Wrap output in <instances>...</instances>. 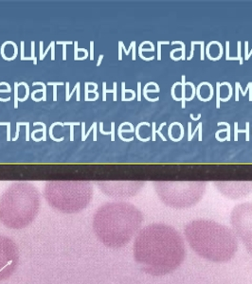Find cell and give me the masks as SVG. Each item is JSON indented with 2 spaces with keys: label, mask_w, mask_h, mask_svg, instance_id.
I'll return each instance as SVG.
<instances>
[{
  "label": "cell",
  "mask_w": 252,
  "mask_h": 284,
  "mask_svg": "<svg viewBox=\"0 0 252 284\" xmlns=\"http://www.w3.org/2000/svg\"><path fill=\"white\" fill-rule=\"evenodd\" d=\"M65 82H48V85L53 86V92H52V96H53V101H57V86L58 85H64Z\"/></svg>",
  "instance_id": "17"
},
{
  "label": "cell",
  "mask_w": 252,
  "mask_h": 284,
  "mask_svg": "<svg viewBox=\"0 0 252 284\" xmlns=\"http://www.w3.org/2000/svg\"><path fill=\"white\" fill-rule=\"evenodd\" d=\"M37 125H41L42 129H43V137H42V140L43 141H46V125L44 122H34L33 126H37Z\"/></svg>",
  "instance_id": "31"
},
{
  "label": "cell",
  "mask_w": 252,
  "mask_h": 284,
  "mask_svg": "<svg viewBox=\"0 0 252 284\" xmlns=\"http://www.w3.org/2000/svg\"><path fill=\"white\" fill-rule=\"evenodd\" d=\"M30 58H32L33 64L37 66V57H35V42H32V54H30Z\"/></svg>",
  "instance_id": "35"
},
{
  "label": "cell",
  "mask_w": 252,
  "mask_h": 284,
  "mask_svg": "<svg viewBox=\"0 0 252 284\" xmlns=\"http://www.w3.org/2000/svg\"><path fill=\"white\" fill-rule=\"evenodd\" d=\"M51 46H52V42H50V44H49V45L48 46V48H46V49L45 50V52H44V53H43V56H42L41 59H40V61H43V60L45 59L46 56V54H48V52L49 51V49H51Z\"/></svg>",
  "instance_id": "52"
},
{
  "label": "cell",
  "mask_w": 252,
  "mask_h": 284,
  "mask_svg": "<svg viewBox=\"0 0 252 284\" xmlns=\"http://www.w3.org/2000/svg\"><path fill=\"white\" fill-rule=\"evenodd\" d=\"M69 126L70 127V141H74V127L78 125H81V122L77 121V122H65L64 126Z\"/></svg>",
  "instance_id": "18"
},
{
  "label": "cell",
  "mask_w": 252,
  "mask_h": 284,
  "mask_svg": "<svg viewBox=\"0 0 252 284\" xmlns=\"http://www.w3.org/2000/svg\"><path fill=\"white\" fill-rule=\"evenodd\" d=\"M250 85H252V82H249L247 83V88H245V90H244V92H243V94H242V95L244 96V97H245V95H247V91H249V87H250Z\"/></svg>",
  "instance_id": "56"
},
{
  "label": "cell",
  "mask_w": 252,
  "mask_h": 284,
  "mask_svg": "<svg viewBox=\"0 0 252 284\" xmlns=\"http://www.w3.org/2000/svg\"><path fill=\"white\" fill-rule=\"evenodd\" d=\"M165 125H167V122H162V123H161L160 126L158 127V129H157V130H155V134H157L158 135H159V137H161V139H162L163 141H167L166 137H165L162 133H161V130H162V128L164 127Z\"/></svg>",
  "instance_id": "33"
},
{
  "label": "cell",
  "mask_w": 252,
  "mask_h": 284,
  "mask_svg": "<svg viewBox=\"0 0 252 284\" xmlns=\"http://www.w3.org/2000/svg\"><path fill=\"white\" fill-rule=\"evenodd\" d=\"M46 198L57 210L75 213L83 210L91 201L93 190L89 182H48Z\"/></svg>",
  "instance_id": "5"
},
{
  "label": "cell",
  "mask_w": 252,
  "mask_h": 284,
  "mask_svg": "<svg viewBox=\"0 0 252 284\" xmlns=\"http://www.w3.org/2000/svg\"><path fill=\"white\" fill-rule=\"evenodd\" d=\"M185 236L199 256L214 262H226L238 248L235 235L228 227L213 221L196 220L185 227Z\"/></svg>",
  "instance_id": "3"
},
{
  "label": "cell",
  "mask_w": 252,
  "mask_h": 284,
  "mask_svg": "<svg viewBox=\"0 0 252 284\" xmlns=\"http://www.w3.org/2000/svg\"><path fill=\"white\" fill-rule=\"evenodd\" d=\"M221 125H226V129H228V132H226V141H230V125L228 122H218L217 123V126H221Z\"/></svg>",
  "instance_id": "34"
},
{
  "label": "cell",
  "mask_w": 252,
  "mask_h": 284,
  "mask_svg": "<svg viewBox=\"0 0 252 284\" xmlns=\"http://www.w3.org/2000/svg\"><path fill=\"white\" fill-rule=\"evenodd\" d=\"M7 129V141H11V122H8Z\"/></svg>",
  "instance_id": "54"
},
{
  "label": "cell",
  "mask_w": 252,
  "mask_h": 284,
  "mask_svg": "<svg viewBox=\"0 0 252 284\" xmlns=\"http://www.w3.org/2000/svg\"><path fill=\"white\" fill-rule=\"evenodd\" d=\"M247 54H248V42L245 41V58H244V61H247Z\"/></svg>",
  "instance_id": "55"
},
{
  "label": "cell",
  "mask_w": 252,
  "mask_h": 284,
  "mask_svg": "<svg viewBox=\"0 0 252 284\" xmlns=\"http://www.w3.org/2000/svg\"><path fill=\"white\" fill-rule=\"evenodd\" d=\"M52 42V46H51V61H55V45H56V42L54 41H51Z\"/></svg>",
  "instance_id": "46"
},
{
  "label": "cell",
  "mask_w": 252,
  "mask_h": 284,
  "mask_svg": "<svg viewBox=\"0 0 252 284\" xmlns=\"http://www.w3.org/2000/svg\"><path fill=\"white\" fill-rule=\"evenodd\" d=\"M181 107L182 109H185L186 108V76L182 75L181 76Z\"/></svg>",
  "instance_id": "14"
},
{
  "label": "cell",
  "mask_w": 252,
  "mask_h": 284,
  "mask_svg": "<svg viewBox=\"0 0 252 284\" xmlns=\"http://www.w3.org/2000/svg\"><path fill=\"white\" fill-rule=\"evenodd\" d=\"M65 85H66V101L67 102L68 97H69V85H70L69 82H67L66 83H65Z\"/></svg>",
  "instance_id": "49"
},
{
  "label": "cell",
  "mask_w": 252,
  "mask_h": 284,
  "mask_svg": "<svg viewBox=\"0 0 252 284\" xmlns=\"http://www.w3.org/2000/svg\"><path fill=\"white\" fill-rule=\"evenodd\" d=\"M229 41L226 42V60L228 61L229 59Z\"/></svg>",
  "instance_id": "51"
},
{
  "label": "cell",
  "mask_w": 252,
  "mask_h": 284,
  "mask_svg": "<svg viewBox=\"0 0 252 284\" xmlns=\"http://www.w3.org/2000/svg\"><path fill=\"white\" fill-rule=\"evenodd\" d=\"M80 86H81V82H78L76 83V85L74 86V88L72 89V91L69 92V97H68V101L70 100V98H71V97H72V95L74 94V92H75V91L77 92V89H78V87H80Z\"/></svg>",
  "instance_id": "47"
},
{
  "label": "cell",
  "mask_w": 252,
  "mask_h": 284,
  "mask_svg": "<svg viewBox=\"0 0 252 284\" xmlns=\"http://www.w3.org/2000/svg\"><path fill=\"white\" fill-rule=\"evenodd\" d=\"M111 141H115V122H111Z\"/></svg>",
  "instance_id": "50"
},
{
  "label": "cell",
  "mask_w": 252,
  "mask_h": 284,
  "mask_svg": "<svg viewBox=\"0 0 252 284\" xmlns=\"http://www.w3.org/2000/svg\"><path fill=\"white\" fill-rule=\"evenodd\" d=\"M178 85H181V82H176L173 83V86H172V90H171V94H172V97H173V98L175 100H176V101H181L182 100L181 98H177L176 96H175V87H176V86H178Z\"/></svg>",
  "instance_id": "25"
},
{
  "label": "cell",
  "mask_w": 252,
  "mask_h": 284,
  "mask_svg": "<svg viewBox=\"0 0 252 284\" xmlns=\"http://www.w3.org/2000/svg\"><path fill=\"white\" fill-rule=\"evenodd\" d=\"M251 55H252V49H251V50H250L249 52H248V54H247V61H248V60H249V58H250V56H251Z\"/></svg>",
  "instance_id": "61"
},
{
  "label": "cell",
  "mask_w": 252,
  "mask_h": 284,
  "mask_svg": "<svg viewBox=\"0 0 252 284\" xmlns=\"http://www.w3.org/2000/svg\"><path fill=\"white\" fill-rule=\"evenodd\" d=\"M99 188L104 194L112 197H130L136 194L144 182H101Z\"/></svg>",
  "instance_id": "9"
},
{
  "label": "cell",
  "mask_w": 252,
  "mask_h": 284,
  "mask_svg": "<svg viewBox=\"0 0 252 284\" xmlns=\"http://www.w3.org/2000/svg\"><path fill=\"white\" fill-rule=\"evenodd\" d=\"M141 96H142L141 82H138V93H136V98H138V101H141Z\"/></svg>",
  "instance_id": "37"
},
{
  "label": "cell",
  "mask_w": 252,
  "mask_h": 284,
  "mask_svg": "<svg viewBox=\"0 0 252 284\" xmlns=\"http://www.w3.org/2000/svg\"><path fill=\"white\" fill-rule=\"evenodd\" d=\"M242 42L240 41H238L237 42V52H238V55H237V58L239 59V63H240V64L242 66L243 64H244V58L242 57Z\"/></svg>",
  "instance_id": "30"
},
{
  "label": "cell",
  "mask_w": 252,
  "mask_h": 284,
  "mask_svg": "<svg viewBox=\"0 0 252 284\" xmlns=\"http://www.w3.org/2000/svg\"><path fill=\"white\" fill-rule=\"evenodd\" d=\"M249 101H252V85L249 87Z\"/></svg>",
  "instance_id": "60"
},
{
  "label": "cell",
  "mask_w": 252,
  "mask_h": 284,
  "mask_svg": "<svg viewBox=\"0 0 252 284\" xmlns=\"http://www.w3.org/2000/svg\"><path fill=\"white\" fill-rule=\"evenodd\" d=\"M155 190L164 204L185 208L197 204L206 190L205 182H155Z\"/></svg>",
  "instance_id": "6"
},
{
  "label": "cell",
  "mask_w": 252,
  "mask_h": 284,
  "mask_svg": "<svg viewBox=\"0 0 252 284\" xmlns=\"http://www.w3.org/2000/svg\"><path fill=\"white\" fill-rule=\"evenodd\" d=\"M90 60H94V42H90Z\"/></svg>",
  "instance_id": "43"
},
{
  "label": "cell",
  "mask_w": 252,
  "mask_h": 284,
  "mask_svg": "<svg viewBox=\"0 0 252 284\" xmlns=\"http://www.w3.org/2000/svg\"><path fill=\"white\" fill-rule=\"evenodd\" d=\"M20 127H21V124H20V121L16 122V131H15V135L12 138V141H16L18 138H19V133H20Z\"/></svg>",
  "instance_id": "38"
},
{
  "label": "cell",
  "mask_w": 252,
  "mask_h": 284,
  "mask_svg": "<svg viewBox=\"0 0 252 284\" xmlns=\"http://www.w3.org/2000/svg\"><path fill=\"white\" fill-rule=\"evenodd\" d=\"M39 206V192L32 184L14 183L0 199V221L7 227L21 229L35 219Z\"/></svg>",
  "instance_id": "4"
},
{
  "label": "cell",
  "mask_w": 252,
  "mask_h": 284,
  "mask_svg": "<svg viewBox=\"0 0 252 284\" xmlns=\"http://www.w3.org/2000/svg\"><path fill=\"white\" fill-rule=\"evenodd\" d=\"M202 128H203V123H202V122H199V124H197L196 128L194 129V131L192 132V133H191V134H189V135H188V141H192V139H194V137L195 134H196V133H197L199 130H200V129H202Z\"/></svg>",
  "instance_id": "27"
},
{
  "label": "cell",
  "mask_w": 252,
  "mask_h": 284,
  "mask_svg": "<svg viewBox=\"0 0 252 284\" xmlns=\"http://www.w3.org/2000/svg\"><path fill=\"white\" fill-rule=\"evenodd\" d=\"M220 85L222 86V85H226L228 86V97L225 98H221V102H226V101H228L230 98H231L232 97V95H233V87H232V85L230 84V82H220Z\"/></svg>",
  "instance_id": "15"
},
{
  "label": "cell",
  "mask_w": 252,
  "mask_h": 284,
  "mask_svg": "<svg viewBox=\"0 0 252 284\" xmlns=\"http://www.w3.org/2000/svg\"><path fill=\"white\" fill-rule=\"evenodd\" d=\"M125 82H121V101H125Z\"/></svg>",
  "instance_id": "40"
},
{
  "label": "cell",
  "mask_w": 252,
  "mask_h": 284,
  "mask_svg": "<svg viewBox=\"0 0 252 284\" xmlns=\"http://www.w3.org/2000/svg\"><path fill=\"white\" fill-rule=\"evenodd\" d=\"M186 85H190L192 87V96L190 98H186V101H191L196 96V87H195L194 83L192 82H186Z\"/></svg>",
  "instance_id": "19"
},
{
  "label": "cell",
  "mask_w": 252,
  "mask_h": 284,
  "mask_svg": "<svg viewBox=\"0 0 252 284\" xmlns=\"http://www.w3.org/2000/svg\"><path fill=\"white\" fill-rule=\"evenodd\" d=\"M238 122L235 121L234 122V141L237 142L239 140V137H238V135L240 133H245V141H249V129H250V126H249V122H245V130H239L238 129Z\"/></svg>",
  "instance_id": "11"
},
{
  "label": "cell",
  "mask_w": 252,
  "mask_h": 284,
  "mask_svg": "<svg viewBox=\"0 0 252 284\" xmlns=\"http://www.w3.org/2000/svg\"><path fill=\"white\" fill-rule=\"evenodd\" d=\"M106 85V82H102V101H106L107 93H113V89H107Z\"/></svg>",
  "instance_id": "24"
},
{
  "label": "cell",
  "mask_w": 252,
  "mask_h": 284,
  "mask_svg": "<svg viewBox=\"0 0 252 284\" xmlns=\"http://www.w3.org/2000/svg\"><path fill=\"white\" fill-rule=\"evenodd\" d=\"M18 85H23V86H25V88H26V95H25V97L22 98H18V101H26L30 97V86L25 82H18Z\"/></svg>",
  "instance_id": "22"
},
{
  "label": "cell",
  "mask_w": 252,
  "mask_h": 284,
  "mask_svg": "<svg viewBox=\"0 0 252 284\" xmlns=\"http://www.w3.org/2000/svg\"><path fill=\"white\" fill-rule=\"evenodd\" d=\"M113 101H117V82H113Z\"/></svg>",
  "instance_id": "48"
},
{
  "label": "cell",
  "mask_w": 252,
  "mask_h": 284,
  "mask_svg": "<svg viewBox=\"0 0 252 284\" xmlns=\"http://www.w3.org/2000/svg\"><path fill=\"white\" fill-rule=\"evenodd\" d=\"M39 59H41L43 56V53H44V42L40 41L39 43Z\"/></svg>",
  "instance_id": "45"
},
{
  "label": "cell",
  "mask_w": 252,
  "mask_h": 284,
  "mask_svg": "<svg viewBox=\"0 0 252 284\" xmlns=\"http://www.w3.org/2000/svg\"><path fill=\"white\" fill-rule=\"evenodd\" d=\"M170 45L169 41H158L157 42V60L161 61V46Z\"/></svg>",
  "instance_id": "29"
},
{
  "label": "cell",
  "mask_w": 252,
  "mask_h": 284,
  "mask_svg": "<svg viewBox=\"0 0 252 284\" xmlns=\"http://www.w3.org/2000/svg\"><path fill=\"white\" fill-rule=\"evenodd\" d=\"M142 221V213L131 204L107 203L96 211L93 228L103 244L120 248L130 242L139 229Z\"/></svg>",
  "instance_id": "2"
},
{
  "label": "cell",
  "mask_w": 252,
  "mask_h": 284,
  "mask_svg": "<svg viewBox=\"0 0 252 284\" xmlns=\"http://www.w3.org/2000/svg\"><path fill=\"white\" fill-rule=\"evenodd\" d=\"M150 43H151V41H144V42H142L141 44L139 45V47H138V56L140 57L142 60H144L146 62H150V61H153L155 59V56L144 57V56H143V54H142V48H143V46H144V45H150Z\"/></svg>",
  "instance_id": "16"
},
{
  "label": "cell",
  "mask_w": 252,
  "mask_h": 284,
  "mask_svg": "<svg viewBox=\"0 0 252 284\" xmlns=\"http://www.w3.org/2000/svg\"><path fill=\"white\" fill-rule=\"evenodd\" d=\"M155 125L157 124H155V121L151 124V126H152V140L153 141L157 140V134H155V130H157V128H155Z\"/></svg>",
  "instance_id": "39"
},
{
  "label": "cell",
  "mask_w": 252,
  "mask_h": 284,
  "mask_svg": "<svg viewBox=\"0 0 252 284\" xmlns=\"http://www.w3.org/2000/svg\"><path fill=\"white\" fill-rule=\"evenodd\" d=\"M201 114L200 113H199L198 114V116L196 117V118H194V114H191V115H190V118H191L192 120H194V121H196V120H199V119H201Z\"/></svg>",
  "instance_id": "57"
},
{
  "label": "cell",
  "mask_w": 252,
  "mask_h": 284,
  "mask_svg": "<svg viewBox=\"0 0 252 284\" xmlns=\"http://www.w3.org/2000/svg\"><path fill=\"white\" fill-rule=\"evenodd\" d=\"M122 41H119V61L122 60Z\"/></svg>",
  "instance_id": "44"
},
{
  "label": "cell",
  "mask_w": 252,
  "mask_h": 284,
  "mask_svg": "<svg viewBox=\"0 0 252 284\" xmlns=\"http://www.w3.org/2000/svg\"><path fill=\"white\" fill-rule=\"evenodd\" d=\"M32 100L36 101V102H39V101H41V100H42V98H35V96H32Z\"/></svg>",
  "instance_id": "59"
},
{
  "label": "cell",
  "mask_w": 252,
  "mask_h": 284,
  "mask_svg": "<svg viewBox=\"0 0 252 284\" xmlns=\"http://www.w3.org/2000/svg\"><path fill=\"white\" fill-rule=\"evenodd\" d=\"M57 45H62L63 46V60L64 61H67V45H72L73 42L71 41H67V42H61V41H58L56 42Z\"/></svg>",
  "instance_id": "20"
},
{
  "label": "cell",
  "mask_w": 252,
  "mask_h": 284,
  "mask_svg": "<svg viewBox=\"0 0 252 284\" xmlns=\"http://www.w3.org/2000/svg\"><path fill=\"white\" fill-rule=\"evenodd\" d=\"M97 126H98V124H97V122H96V121H94V122L92 123L91 127L89 128V130L87 131V133H85V137H82V141H83H83H85L86 139H87V137H88V135H90V133H91L92 131H94L95 127H97Z\"/></svg>",
  "instance_id": "36"
},
{
  "label": "cell",
  "mask_w": 252,
  "mask_h": 284,
  "mask_svg": "<svg viewBox=\"0 0 252 284\" xmlns=\"http://www.w3.org/2000/svg\"><path fill=\"white\" fill-rule=\"evenodd\" d=\"M230 220L235 234L252 257V204L245 203L236 206L231 212Z\"/></svg>",
  "instance_id": "7"
},
{
  "label": "cell",
  "mask_w": 252,
  "mask_h": 284,
  "mask_svg": "<svg viewBox=\"0 0 252 284\" xmlns=\"http://www.w3.org/2000/svg\"><path fill=\"white\" fill-rule=\"evenodd\" d=\"M176 44L181 46V48H182L181 52H182V54H181V56H180V57H181V60L182 61L186 60V45L184 44V42H182V41H173V42L171 43V45H176Z\"/></svg>",
  "instance_id": "21"
},
{
  "label": "cell",
  "mask_w": 252,
  "mask_h": 284,
  "mask_svg": "<svg viewBox=\"0 0 252 284\" xmlns=\"http://www.w3.org/2000/svg\"><path fill=\"white\" fill-rule=\"evenodd\" d=\"M56 125H60L61 127H65L63 122H60V121L53 122V123H52V124L50 125V127H49V129H48V135H49V137H50L53 141H56V142H62L63 140H65V137H62L61 138H56V137H54V135H53V128L55 127Z\"/></svg>",
  "instance_id": "12"
},
{
  "label": "cell",
  "mask_w": 252,
  "mask_h": 284,
  "mask_svg": "<svg viewBox=\"0 0 252 284\" xmlns=\"http://www.w3.org/2000/svg\"><path fill=\"white\" fill-rule=\"evenodd\" d=\"M143 125H145V126H147V127H150L151 124L149 122L147 121H143V122H140V123H138V125H136V127L135 128V133H136V137L138 138V139L139 141H142V142H147L151 139V137H146V138H142L140 137V135H139V129H140L141 126Z\"/></svg>",
  "instance_id": "13"
},
{
  "label": "cell",
  "mask_w": 252,
  "mask_h": 284,
  "mask_svg": "<svg viewBox=\"0 0 252 284\" xmlns=\"http://www.w3.org/2000/svg\"><path fill=\"white\" fill-rule=\"evenodd\" d=\"M103 54H99V59H98V62H97V64H96V66H101V62H102V60H103Z\"/></svg>",
  "instance_id": "58"
},
{
  "label": "cell",
  "mask_w": 252,
  "mask_h": 284,
  "mask_svg": "<svg viewBox=\"0 0 252 284\" xmlns=\"http://www.w3.org/2000/svg\"><path fill=\"white\" fill-rule=\"evenodd\" d=\"M221 193L229 198H240L252 190V182H215Z\"/></svg>",
  "instance_id": "10"
},
{
  "label": "cell",
  "mask_w": 252,
  "mask_h": 284,
  "mask_svg": "<svg viewBox=\"0 0 252 284\" xmlns=\"http://www.w3.org/2000/svg\"><path fill=\"white\" fill-rule=\"evenodd\" d=\"M185 256L181 235L165 224H152L142 228L134 242L135 261L152 276L173 272L184 261Z\"/></svg>",
  "instance_id": "1"
},
{
  "label": "cell",
  "mask_w": 252,
  "mask_h": 284,
  "mask_svg": "<svg viewBox=\"0 0 252 284\" xmlns=\"http://www.w3.org/2000/svg\"><path fill=\"white\" fill-rule=\"evenodd\" d=\"M99 133H101V135H111V131L109 132H106V131H104L103 130V122H99Z\"/></svg>",
  "instance_id": "42"
},
{
  "label": "cell",
  "mask_w": 252,
  "mask_h": 284,
  "mask_svg": "<svg viewBox=\"0 0 252 284\" xmlns=\"http://www.w3.org/2000/svg\"><path fill=\"white\" fill-rule=\"evenodd\" d=\"M239 85H240V82H235V100L237 101V102L240 100V98H239Z\"/></svg>",
  "instance_id": "41"
},
{
  "label": "cell",
  "mask_w": 252,
  "mask_h": 284,
  "mask_svg": "<svg viewBox=\"0 0 252 284\" xmlns=\"http://www.w3.org/2000/svg\"><path fill=\"white\" fill-rule=\"evenodd\" d=\"M18 82H14V108H18Z\"/></svg>",
  "instance_id": "32"
},
{
  "label": "cell",
  "mask_w": 252,
  "mask_h": 284,
  "mask_svg": "<svg viewBox=\"0 0 252 284\" xmlns=\"http://www.w3.org/2000/svg\"><path fill=\"white\" fill-rule=\"evenodd\" d=\"M220 87H221V85H220V82H216V108L217 109H219L220 108V103H221V97H220Z\"/></svg>",
  "instance_id": "26"
},
{
  "label": "cell",
  "mask_w": 252,
  "mask_h": 284,
  "mask_svg": "<svg viewBox=\"0 0 252 284\" xmlns=\"http://www.w3.org/2000/svg\"><path fill=\"white\" fill-rule=\"evenodd\" d=\"M19 252L10 238L0 235V281L10 277L17 267Z\"/></svg>",
  "instance_id": "8"
},
{
  "label": "cell",
  "mask_w": 252,
  "mask_h": 284,
  "mask_svg": "<svg viewBox=\"0 0 252 284\" xmlns=\"http://www.w3.org/2000/svg\"><path fill=\"white\" fill-rule=\"evenodd\" d=\"M194 45H200L201 47V54H200V60H205V42L204 41H194Z\"/></svg>",
  "instance_id": "28"
},
{
  "label": "cell",
  "mask_w": 252,
  "mask_h": 284,
  "mask_svg": "<svg viewBox=\"0 0 252 284\" xmlns=\"http://www.w3.org/2000/svg\"><path fill=\"white\" fill-rule=\"evenodd\" d=\"M73 44H74V60L76 61V59L78 58V42L75 41Z\"/></svg>",
  "instance_id": "53"
},
{
  "label": "cell",
  "mask_w": 252,
  "mask_h": 284,
  "mask_svg": "<svg viewBox=\"0 0 252 284\" xmlns=\"http://www.w3.org/2000/svg\"><path fill=\"white\" fill-rule=\"evenodd\" d=\"M33 86L35 85H41L42 86V89H43V96H42V100L43 101H46V84H45L44 82H34L32 83Z\"/></svg>",
  "instance_id": "23"
}]
</instances>
